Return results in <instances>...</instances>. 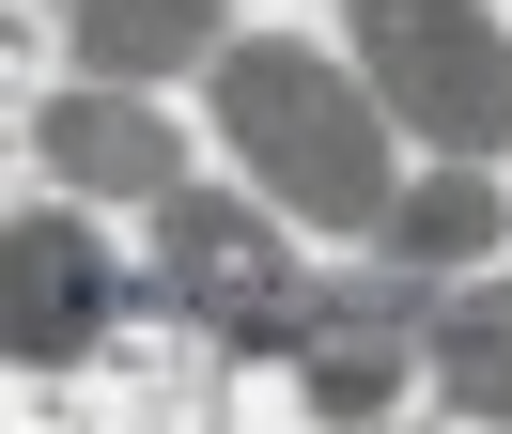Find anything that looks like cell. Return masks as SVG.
Here are the masks:
<instances>
[{
    "instance_id": "8",
    "label": "cell",
    "mask_w": 512,
    "mask_h": 434,
    "mask_svg": "<svg viewBox=\"0 0 512 434\" xmlns=\"http://www.w3.org/2000/svg\"><path fill=\"white\" fill-rule=\"evenodd\" d=\"M466 248H497V186H481V155H450L435 186H404V202H388V264H466Z\"/></svg>"
},
{
    "instance_id": "3",
    "label": "cell",
    "mask_w": 512,
    "mask_h": 434,
    "mask_svg": "<svg viewBox=\"0 0 512 434\" xmlns=\"http://www.w3.org/2000/svg\"><path fill=\"white\" fill-rule=\"evenodd\" d=\"M357 78L435 155H512V31L481 0H357Z\"/></svg>"
},
{
    "instance_id": "5",
    "label": "cell",
    "mask_w": 512,
    "mask_h": 434,
    "mask_svg": "<svg viewBox=\"0 0 512 434\" xmlns=\"http://www.w3.org/2000/svg\"><path fill=\"white\" fill-rule=\"evenodd\" d=\"M109 310H125V264L78 217H16L0 233V341H16V372H78L109 341Z\"/></svg>"
},
{
    "instance_id": "9",
    "label": "cell",
    "mask_w": 512,
    "mask_h": 434,
    "mask_svg": "<svg viewBox=\"0 0 512 434\" xmlns=\"http://www.w3.org/2000/svg\"><path fill=\"white\" fill-rule=\"evenodd\" d=\"M435 388L466 419H512V279H481V295L435 310Z\"/></svg>"
},
{
    "instance_id": "4",
    "label": "cell",
    "mask_w": 512,
    "mask_h": 434,
    "mask_svg": "<svg viewBox=\"0 0 512 434\" xmlns=\"http://www.w3.org/2000/svg\"><path fill=\"white\" fill-rule=\"evenodd\" d=\"M419 357H435V326H419V264H388V279H311V326H295V388H311V419H373V403H404Z\"/></svg>"
},
{
    "instance_id": "7",
    "label": "cell",
    "mask_w": 512,
    "mask_h": 434,
    "mask_svg": "<svg viewBox=\"0 0 512 434\" xmlns=\"http://www.w3.org/2000/svg\"><path fill=\"white\" fill-rule=\"evenodd\" d=\"M63 47H78V78L156 93L187 62H218V0H63Z\"/></svg>"
},
{
    "instance_id": "6",
    "label": "cell",
    "mask_w": 512,
    "mask_h": 434,
    "mask_svg": "<svg viewBox=\"0 0 512 434\" xmlns=\"http://www.w3.org/2000/svg\"><path fill=\"white\" fill-rule=\"evenodd\" d=\"M32 140H47V171H63L78 202H171V186H187V124H156L125 78L47 93V109H32Z\"/></svg>"
},
{
    "instance_id": "1",
    "label": "cell",
    "mask_w": 512,
    "mask_h": 434,
    "mask_svg": "<svg viewBox=\"0 0 512 434\" xmlns=\"http://www.w3.org/2000/svg\"><path fill=\"white\" fill-rule=\"evenodd\" d=\"M218 140L311 233H388V93L326 47H218Z\"/></svg>"
},
{
    "instance_id": "2",
    "label": "cell",
    "mask_w": 512,
    "mask_h": 434,
    "mask_svg": "<svg viewBox=\"0 0 512 434\" xmlns=\"http://www.w3.org/2000/svg\"><path fill=\"white\" fill-rule=\"evenodd\" d=\"M156 310H187L218 357H295V326H311V264L280 248V202L171 186V202H156Z\"/></svg>"
}]
</instances>
